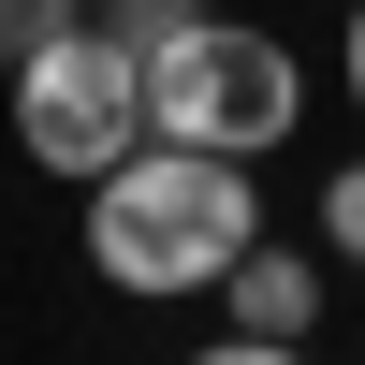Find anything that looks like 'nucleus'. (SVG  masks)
Listing matches in <instances>:
<instances>
[{
  "label": "nucleus",
  "instance_id": "obj_2",
  "mask_svg": "<svg viewBox=\"0 0 365 365\" xmlns=\"http://www.w3.org/2000/svg\"><path fill=\"white\" fill-rule=\"evenodd\" d=\"M292 117H307V73H292V44H278V29L190 15L175 44H146V132L220 146V161H263Z\"/></svg>",
  "mask_w": 365,
  "mask_h": 365
},
{
  "label": "nucleus",
  "instance_id": "obj_3",
  "mask_svg": "<svg viewBox=\"0 0 365 365\" xmlns=\"http://www.w3.org/2000/svg\"><path fill=\"white\" fill-rule=\"evenodd\" d=\"M15 146H29V175H103V161H132L146 146V44H117L103 15H73L58 44H29L15 58Z\"/></svg>",
  "mask_w": 365,
  "mask_h": 365
},
{
  "label": "nucleus",
  "instance_id": "obj_7",
  "mask_svg": "<svg viewBox=\"0 0 365 365\" xmlns=\"http://www.w3.org/2000/svg\"><path fill=\"white\" fill-rule=\"evenodd\" d=\"M73 15H88V0H0V73H15L29 44H58V29H73Z\"/></svg>",
  "mask_w": 365,
  "mask_h": 365
},
{
  "label": "nucleus",
  "instance_id": "obj_5",
  "mask_svg": "<svg viewBox=\"0 0 365 365\" xmlns=\"http://www.w3.org/2000/svg\"><path fill=\"white\" fill-rule=\"evenodd\" d=\"M322 249H336V263H365V161H336V175H322Z\"/></svg>",
  "mask_w": 365,
  "mask_h": 365
},
{
  "label": "nucleus",
  "instance_id": "obj_9",
  "mask_svg": "<svg viewBox=\"0 0 365 365\" xmlns=\"http://www.w3.org/2000/svg\"><path fill=\"white\" fill-rule=\"evenodd\" d=\"M351 103H365V0H351Z\"/></svg>",
  "mask_w": 365,
  "mask_h": 365
},
{
  "label": "nucleus",
  "instance_id": "obj_6",
  "mask_svg": "<svg viewBox=\"0 0 365 365\" xmlns=\"http://www.w3.org/2000/svg\"><path fill=\"white\" fill-rule=\"evenodd\" d=\"M88 15H103V29H117V44H175V29H190V15H205V0H88Z\"/></svg>",
  "mask_w": 365,
  "mask_h": 365
},
{
  "label": "nucleus",
  "instance_id": "obj_8",
  "mask_svg": "<svg viewBox=\"0 0 365 365\" xmlns=\"http://www.w3.org/2000/svg\"><path fill=\"white\" fill-rule=\"evenodd\" d=\"M190 365H307V336H234V322H220V336H205Z\"/></svg>",
  "mask_w": 365,
  "mask_h": 365
},
{
  "label": "nucleus",
  "instance_id": "obj_4",
  "mask_svg": "<svg viewBox=\"0 0 365 365\" xmlns=\"http://www.w3.org/2000/svg\"><path fill=\"white\" fill-rule=\"evenodd\" d=\"M220 322H234V336H307V322H322V263L278 249V234H249L234 278H220Z\"/></svg>",
  "mask_w": 365,
  "mask_h": 365
},
{
  "label": "nucleus",
  "instance_id": "obj_1",
  "mask_svg": "<svg viewBox=\"0 0 365 365\" xmlns=\"http://www.w3.org/2000/svg\"><path fill=\"white\" fill-rule=\"evenodd\" d=\"M249 234H263V190H249V161H220V146L146 132L132 161H103V175H88V263H103L117 292H146V307L220 292Z\"/></svg>",
  "mask_w": 365,
  "mask_h": 365
}]
</instances>
